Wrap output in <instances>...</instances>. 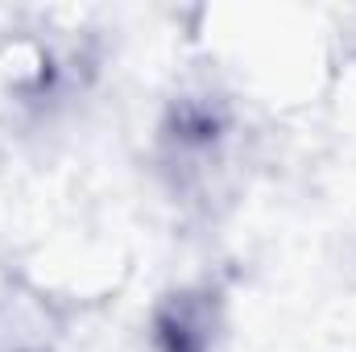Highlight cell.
Wrapping results in <instances>:
<instances>
[{"label":"cell","instance_id":"cell-1","mask_svg":"<svg viewBox=\"0 0 356 352\" xmlns=\"http://www.w3.org/2000/svg\"><path fill=\"white\" fill-rule=\"evenodd\" d=\"M158 340H162L166 352H203L207 349V315L182 294V298L170 303V311H162Z\"/></svg>","mask_w":356,"mask_h":352}]
</instances>
